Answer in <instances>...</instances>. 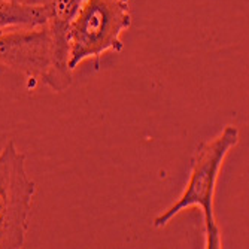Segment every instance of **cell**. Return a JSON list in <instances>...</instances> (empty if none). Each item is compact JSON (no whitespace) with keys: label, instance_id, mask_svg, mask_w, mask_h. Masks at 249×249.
<instances>
[{"label":"cell","instance_id":"obj_1","mask_svg":"<svg viewBox=\"0 0 249 249\" xmlns=\"http://www.w3.org/2000/svg\"><path fill=\"white\" fill-rule=\"evenodd\" d=\"M239 143V130L234 125H225L213 139L197 145L191 158V172L188 182L172 205L154 218L152 225L161 229L182 211L188 208H198L203 213L205 225V248H222L221 230L215 218L213 198L219 172L225 157Z\"/></svg>","mask_w":249,"mask_h":249},{"label":"cell","instance_id":"obj_2","mask_svg":"<svg viewBox=\"0 0 249 249\" xmlns=\"http://www.w3.org/2000/svg\"><path fill=\"white\" fill-rule=\"evenodd\" d=\"M130 26V0H85L69 29V69L107 51L121 53V35Z\"/></svg>","mask_w":249,"mask_h":249},{"label":"cell","instance_id":"obj_3","mask_svg":"<svg viewBox=\"0 0 249 249\" xmlns=\"http://www.w3.org/2000/svg\"><path fill=\"white\" fill-rule=\"evenodd\" d=\"M35 193L26 155L9 141L0 151V249L24 246Z\"/></svg>","mask_w":249,"mask_h":249},{"label":"cell","instance_id":"obj_4","mask_svg":"<svg viewBox=\"0 0 249 249\" xmlns=\"http://www.w3.org/2000/svg\"><path fill=\"white\" fill-rule=\"evenodd\" d=\"M0 69L45 84L53 71V40L48 24L0 32Z\"/></svg>","mask_w":249,"mask_h":249},{"label":"cell","instance_id":"obj_5","mask_svg":"<svg viewBox=\"0 0 249 249\" xmlns=\"http://www.w3.org/2000/svg\"><path fill=\"white\" fill-rule=\"evenodd\" d=\"M85 0H47L50 8L48 29L53 40V71L43 85L55 93H63L72 85V71L69 60V29Z\"/></svg>","mask_w":249,"mask_h":249},{"label":"cell","instance_id":"obj_6","mask_svg":"<svg viewBox=\"0 0 249 249\" xmlns=\"http://www.w3.org/2000/svg\"><path fill=\"white\" fill-rule=\"evenodd\" d=\"M50 8L47 3H27L22 0H0V32L35 29L47 26Z\"/></svg>","mask_w":249,"mask_h":249},{"label":"cell","instance_id":"obj_7","mask_svg":"<svg viewBox=\"0 0 249 249\" xmlns=\"http://www.w3.org/2000/svg\"><path fill=\"white\" fill-rule=\"evenodd\" d=\"M22 2H27V3H47V0H22Z\"/></svg>","mask_w":249,"mask_h":249}]
</instances>
